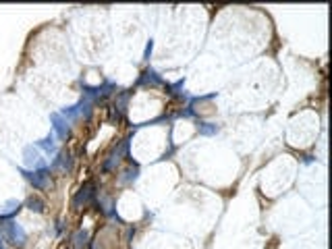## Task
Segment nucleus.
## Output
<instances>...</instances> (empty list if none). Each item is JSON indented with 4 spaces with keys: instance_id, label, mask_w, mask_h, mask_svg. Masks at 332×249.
I'll return each instance as SVG.
<instances>
[{
    "instance_id": "17",
    "label": "nucleus",
    "mask_w": 332,
    "mask_h": 249,
    "mask_svg": "<svg viewBox=\"0 0 332 249\" xmlns=\"http://www.w3.org/2000/svg\"><path fill=\"white\" fill-rule=\"evenodd\" d=\"M176 116H183V118H196V116H198V112H196V108L187 104V106H185V108H183V110H181V112H178Z\"/></svg>"
},
{
    "instance_id": "8",
    "label": "nucleus",
    "mask_w": 332,
    "mask_h": 249,
    "mask_svg": "<svg viewBox=\"0 0 332 249\" xmlns=\"http://www.w3.org/2000/svg\"><path fill=\"white\" fill-rule=\"evenodd\" d=\"M198 131L204 137H216L220 133V124H216V122H200L198 124Z\"/></svg>"
},
{
    "instance_id": "12",
    "label": "nucleus",
    "mask_w": 332,
    "mask_h": 249,
    "mask_svg": "<svg viewBox=\"0 0 332 249\" xmlns=\"http://www.w3.org/2000/svg\"><path fill=\"white\" fill-rule=\"evenodd\" d=\"M73 241H75V247L77 249H83L88 243H90V234H88V230H83V228H79L75 234H73Z\"/></svg>"
},
{
    "instance_id": "11",
    "label": "nucleus",
    "mask_w": 332,
    "mask_h": 249,
    "mask_svg": "<svg viewBox=\"0 0 332 249\" xmlns=\"http://www.w3.org/2000/svg\"><path fill=\"white\" fill-rule=\"evenodd\" d=\"M140 178V166L135 162H131V166L124 170V176H122V183H135Z\"/></svg>"
},
{
    "instance_id": "9",
    "label": "nucleus",
    "mask_w": 332,
    "mask_h": 249,
    "mask_svg": "<svg viewBox=\"0 0 332 249\" xmlns=\"http://www.w3.org/2000/svg\"><path fill=\"white\" fill-rule=\"evenodd\" d=\"M25 162L30 164V166L36 164V166H40V168H44V166H46L44 162L40 160V154H38V152H36L32 146H30V148H25Z\"/></svg>"
},
{
    "instance_id": "2",
    "label": "nucleus",
    "mask_w": 332,
    "mask_h": 249,
    "mask_svg": "<svg viewBox=\"0 0 332 249\" xmlns=\"http://www.w3.org/2000/svg\"><path fill=\"white\" fill-rule=\"evenodd\" d=\"M96 200H98V187H96V183H86L73 198V208H83V206H90V204H96Z\"/></svg>"
},
{
    "instance_id": "18",
    "label": "nucleus",
    "mask_w": 332,
    "mask_h": 249,
    "mask_svg": "<svg viewBox=\"0 0 332 249\" xmlns=\"http://www.w3.org/2000/svg\"><path fill=\"white\" fill-rule=\"evenodd\" d=\"M152 50H154V40H150L148 44H146V52H144V58H146V60H150V56H152Z\"/></svg>"
},
{
    "instance_id": "3",
    "label": "nucleus",
    "mask_w": 332,
    "mask_h": 249,
    "mask_svg": "<svg viewBox=\"0 0 332 249\" xmlns=\"http://www.w3.org/2000/svg\"><path fill=\"white\" fill-rule=\"evenodd\" d=\"M23 176L30 181L36 189H48L52 187V181H50V168L44 166V168H38V170H21Z\"/></svg>"
},
{
    "instance_id": "13",
    "label": "nucleus",
    "mask_w": 332,
    "mask_h": 249,
    "mask_svg": "<svg viewBox=\"0 0 332 249\" xmlns=\"http://www.w3.org/2000/svg\"><path fill=\"white\" fill-rule=\"evenodd\" d=\"M27 208H30L32 212H38V214H42V212H44V208H46V204L42 202L38 196H32L30 200H27Z\"/></svg>"
},
{
    "instance_id": "4",
    "label": "nucleus",
    "mask_w": 332,
    "mask_h": 249,
    "mask_svg": "<svg viewBox=\"0 0 332 249\" xmlns=\"http://www.w3.org/2000/svg\"><path fill=\"white\" fill-rule=\"evenodd\" d=\"M135 86H137V88H146V86H150V88H160V86L166 88L168 83H166V81L154 71V68H146V71L142 73V77L137 79Z\"/></svg>"
},
{
    "instance_id": "10",
    "label": "nucleus",
    "mask_w": 332,
    "mask_h": 249,
    "mask_svg": "<svg viewBox=\"0 0 332 249\" xmlns=\"http://www.w3.org/2000/svg\"><path fill=\"white\" fill-rule=\"evenodd\" d=\"M38 148L44 150L46 154H56V142H54V135L50 133L48 137H44L42 142H38Z\"/></svg>"
},
{
    "instance_id": "5",
    "label": "nucleus",
    "mask_w": 332,
    "mask_h": 249,
    "mask_svg": "<svg viewBox=\"0 0 332 249\" xmlns=\"http://www.w3.org/2000/svg\"><path fill=\"white\" fill-rule=\"evenodd\" d=\"M52 168L60 172H71L73 170V154L68 150H62L56 154V158L52 160Z\"/></svg>"
},
{
    "instance_id": "16",
    "label": "nucleus",
    "mask_w": 332,
    "mask_h": 249,
    "mask_svg": "<svg viewBox=\"0 0 332 249\" xmlns=\"http://www.w3.org/2000/svg\"><path fill=\"white\" fill-rule=\"evenodd\" d=\"M118 160H120V158H116L114 154H110V156L106 158V162L102 164V170H104V172H108V170H114V168H116V164H118Z\"/></svg>"
},
{
    "instance_id": "1",
    "label": "nucleus",
    "mask_w": 332,
    "mask_h": 249,
    "mask_svg": "<svg viewBox=\"0 0 332 249\" xmlns=\"http://www.w3.org/2000/svg\"><path fill=\"white\" fill-rule=\"evenodd\" d=\"M81 88H83V98L90 100L94 104V102H98V100L108 98V96H112L116 92V83L112 79H104L102 86H88V83L81 81Z\"/></svg>"
},
{
    "instance_id": "15",
    "label": "nucleus",
    "mask_w": 332,
    "mask_h": 249,
    "mask_svg": "<svg viewBox=\"0 0 332 249\" xmlns=\"http://www.w3.org/2000/svg\"><path fill=\"white\" fill-rule=\"evenodd\" d=\"M77 106H79V116H81V114L86 116V118L92 116V102H90V100L83 98L81 102H77Z\"/></svg>"
},
{
    "instance_id": "7",
    "label": "nucleus",
    "mask_w": 332,
    "mask_h": 249,
    "mask_svg": "<svg viewBox=\"0 0 332 249\" xmlns=\"http://www.w3.org/2000/svg\"><path fill=\"white\" fill-rule=\"evenodd\" d=\"M4 228H6V237H8L10 243H15V245H23L25 243V232H23V228L17 222L8 220V222L4 224Z\"/></svg>"
},
{
    "instance_id": "14",
    "label": "nucleus",
    "mask_w": 332,
    "mask_h": 249,
    "mask_svg": "<svg viewBox=\"0 0 332 249\" xmlns=\"http://www.w3.org/2000/svg\"><path fill=\"white\" fill-rule=\"evenodd\" d=\"M60 114H62L66 120H77V118H79V106H77V104H75V106H66V108L60 110Z\"/></svg>"
},
{
    "instance_id": "6",
    "label": "nucleus",
    "mask_w": 332,
    "mask_h": 249,
    "mask_svg": "<svg viewBox=\"0 0 332 249\" xmlns=\"http://www.w3.org/2000/svg\"><path fill=\"white\" fill-rule=\"evenodd\" d=\"M50 120H52V129H54V133H56L58 140H66V135H68V120L60 112H54L50 116Z\"/></svg>"
}]
</instances>
